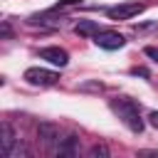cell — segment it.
<instances>
[{
  "mask_svg": "<svg viewBox=\"0 0 158 158\" xmlns=\"http://www.w3.org/2000/svg\"><path fill=\"white\" fill-rule=\"evenodd\" d=\"M89 156H91V158H96V156H109V148H106V146H99V143H96V146H91Z\"/></svg>",
  "mask_w": 158,
  "mask_h": 158,
  "instance_id": "9c48e42d",
  "label": "cell"
},
{
  "mask_svg": "<svg viewBox=\"0 0 158 158\" xmlns=\"http://www.w3.org/2000/svg\"><path fill=\"white\" fill-rule=\"evenodd\" d=\"M111 111L133 131V133H141L143 131V118H141V114H138V106L131 101V99H126V96H116V99H111Z\"/></svg>",
  "mask_w": 158,
  "mask_h": 158,
  "instance_id": "6da1fadb",
  "label": "cell"
},
{
  "mask_svg": "<svg viewBox=\"0 0 158 158\" xmlns=\"http://www.w3.org/2000/svg\"><path fill=\"white\" fill-rule=\"evenodd\" d=\"M148 123H151L153 128H158V111H151V114H148Z\"/></svg>",
  "mask_w": 158,
  "mask_h": 158,
  "instance_id": "8fae6325",
  "label": "cell"
},
{
  "mask_svg": "<svg viewBox=\"0 0 158 158\" xmlns=\"http://www.w3.org/2000/svg\"><path fill=\"white\" fill-rule=\"evenodd\" d=\"M40 138H44L47 143H54V141H59V128L57 126H52V123H40Z\"/></svg>",
  "mask_w": 158,
  "mask_h": 158,
  "instance_id": "ba28073f",
  "label": "cell"
},
{
  "mask_svg": "<svg viewBox=\"0 0 158 158\" xmlns=\"http://www.w3.org/2000/svg\"><path fill=\"white\" fill-rule=\"evenodd\" d=\"M94 42H96V47H101V49H121V47L126 44V37H123L121 32H116V30H101V32L94 37Z\"/></svg>",
  "mask_w": 158,
  "mask_h": 158,
  "instance_id": "277c9868",
  "label": "cell"
},
{
  "mask_svg": "<svg viewBox=\"0 0 158 158\" xmlns=\"http://www.w3.org/2000/svg\"><path fill=\"white\" fill-rule=\"evenodd\" d=\"M25 81L32 86H52L59 81V74L52 69H44V67H30V69H25Z\"/></svg>",
  "mask_w": 158,
  "mask_h": 158,
  "instance_id": "7a4b0ae2",
  "label": "cell"
},
{
  "mask_svg": "<svg viewBox=\"0 0 158 158\" xmlns=\"http://www.w3.org/2000/svg\"><path fill=\"white\" fill-rule=\"evenodd\" d=\"M74 32H77L79 37H96V35L101 32V27H99L96 20H79V22L74 25Z\"/></svg>",
  "mask_w": 158,
  "mask_h": 158,
  "instance_id": "8992f818",
  "label": "cell"
},
{
  "mask_svg": "<svg viewBox=\"0 0 158 158\" xmlns=\"http://www.w3.org/2000/svg\"><path fill=\"white\" fill-rule=\"evenodd\" d=\"M146 10V2H138V0H131V2H121V5H114L106 10L109 20H133L136 15H141Z\"/></svg>",
  "mask_w": 158,
  "mask_h": 158,
  "instance_id": "3957f363",
  "label": "cell"
},
{
  "mask_svg": "<svg viewBox=\"0 0 158 158\" xmlns=\"http://www.w3.org/2000/svg\"><path fill=\"white\" fill-rule=\"evenodd\" d=\"M2 138H0V151H2V156L5 158H10L12 156V143H15V133H12V128H10V123H2Z\"/></svg>",
  "mask_w": 158,
  "mask_h": 158,
  "instance_id": "52a82bcc",
  "label": "cell"
},
{
  "mask_svg": "<svg viewBox=\"0 0 158 158\" xmlns=\"http://www.w3.org/2000/svg\"><path fill=\"white\" fill-rule=\"evenodd\" d=\"M143 52H146V57H151L153 62H158V47H146Z\"/></svg>",
  "mask_w": 158,
  "mask_h": 158,
  "instance_id": "30bf717a",
  "label": "cell"
},
{
  "mask_svg": "<svg viewBox=\"0 0 158 158\" xmlns=\"http://www.w3.org/2000/svg\"><path fill=\"white\" fill-rule=\"evenodd\" d=\"M40 57L54 67H67L69 64V54L62 49V47H42L40 49Z\"/></svg>",
  "mask_w": 158,
  "mask_h": 158,
  "instance_id": "5b68a950",
  "label": "cell"
}]
</instances>
